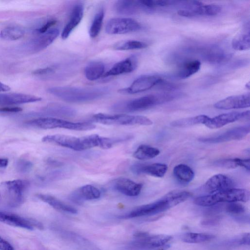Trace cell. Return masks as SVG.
Here are the masks:
<instances>
[{
	"instance_id": "cb8c5ba5",
	"label": "cell",
	"mask_w": 250,
	"mask_h": 250,
	"mask_svg": "<svg viewBox=\"0 0 250 250\" xmlns=\"http://www.w3.org/2000/svg\"><path fill=\"white\" fill-rule=\"evenodd\" d=\"M203 58L210 63L216 64L224 62L229 59L230 55L218 46H210L202 50Z\"/></svg>"
},
{
	"instance_id": "7bdbcfd3",
	"label": "cell",
	"mask_w": 250,
	"mask_h": 250,
	"mask_svg": "<svg viewBox=\"0 0 250 250\" xmlns=\"http://www.w3.org/2000/svg\"><path fill=\"white\" fill-rule=\"evenodd\" d=\"M55 71V68L53 67H47L43 68L37 69L33 72L35 75H42L49 74Z\"/></svg>"
},
{
	"instance_id": "e0dca14e",
	"label": "cell",
	"mask_w": 250,
	"mask_h": 250,
	"mask_svg": "<svg viewBox=\"0 0 250 250\" xmlns=\"http://www.w3.org/2000/svg\"><path fill=\"white\" fill-rule=\"evenodd\" d=\"M0 221L10 226L29 230H33L35 227L41 229L42 228V225L39 222H32L19 215L6 212L0 211Z\"/></svg>"
},
{
	"instance_id": "4316f807",
	"label": "cell",
	"mask_w": 250,
	"mask_h": 250,
	"mask_svg": "<svg viewBox=\"0 0 250 250\" xmlns=\"http://www.w3.org/2000/svg\"><path fill=\"white\" fill-rule=\"evenodd\" d=\"M114 7L117 13L123 15L135 14L141 10L138 0H118L116 2Z\"/></svg>"
},
{
	"instance_id": "b9f144b4",
	"label": "cell",
	"mask_w": 250,
	"mask_h": 250,
	"mask_svg": "<svg viewBox=\"0 0 250 250\" xmlns=\"http://www.w3.org/2000/svg\"><path fill=\"white\" fill-rule=\"evenodd\" d=\"M56 21L55 20H50L46 22L43 25H42L40 28L38 29V32L39 34L44 33L45 32L49 30L50 29L55 25L56 23Z\"/></svg>"
},
{
	"instance_id": "8fae6325",
	"label": "cell",
	"mask_w": 250,
	"mask_h": 250,
	"mask_svg": "<svg viewBox=\"0 0 250 250\" xmlns=\"http://www.w3.org/2000/svg\"><path fill=\"white\" fill-rule=\"evenodd\" d=\"M250 131V125L230 128L218 135L203 137L199 140L203 143L216 144L233 140H241L246 137Z\"/></svg>"
},
{
	"instance_id": "277c9868",
	"label": "cell",
	"mask_w": 250,
	"mask_h": 250,
	"mask_svg": "<svg viewBox=\"0 0 250 250\" xmlns=\"http://www.w3.org/2000/svg\"><path fill=\"white\" fill-rule=\"evenodd\" d=\"M250 192L245 189L232 188L196 198L194 203L202 207H210L222 202H246L250 199Z\"/></svg>"
},
{
	"instance_id": "ba28073f",
	"label": "cell",
	"mask_w": 250,
	"mask_h": 250,
	"mask_svg": "<svg viewBox=\"0 0 250 250\" xmlns=\"http://www.w3.org/2000/svg\"><path fill=\"white\" fill-rule=\"evenodd\" d=\"M92 120L106 125H150L153 124L151 120L145 116L123 114L110 115L99 113L93 115Z\"/></svg>"
},
{
	"instance_id": "4dcf8cb0",
	"label": "cell",
	"mask_w": 250,
	"mask_h": 250,
	"mask_svg": "<svg viewBox=\"0 0 250 250\" xmlns=\"http://www.w3.org/2000/svg\"><path fill=\"white\" fill-rule=\"evenodd\" d=\"M209 118L205 115H200L175 120L170 124L173 126L178 127H188L199 124L205 125Z\"/></svg>"
},
{
	"instance_id": "74e56055",
	"label": "cell",
	"mask_w": 250,
	"mask_h": 250,
	"mask_svg": "<svg viewBox=\"0 0 250 250\" xmlns=\"http://www.w3.org/2000/svg\"><path fill=\"white\" fill-rule=\"evenodd\" d=\"M189 10L193 12L195 16L197 15L215 16L220 12L221 7L215 4H202Z\"/></svg>"
},
{
	"instance_id": "ab89813d",
	"label": "cell",
	"mask_w": 250,
	"mask_h": 250,
	"mask_svg": "<svg viewBox=\"0 0 250 250\" xmlns=\"http://www.w3.org/2000/svg\"><path fill=\"white\" fill-rule=\"evenodd\" d=\"M226 207V211L232 214H240L245 211V207L241 204L236 202L229 203Z\"/></svg>"
},
{
	"instance_id": "816d5d0a",
	"label": "cell",
	"mask_w": 250,
	"mask_h": 250,
	"mask_svg": "<svg viewBox=\"0 0 250 250\" xmlns=\"http://www.w3.org/2000/svg\"><path fill=\"white\" fill-rule=\"evenodd\" d=\"M246 86L249 89L250 88V83H248L246 84Z\"/></svg>"
},
{
	"instance_id": "60d3db41",
	"label": "cell",
	"mask_w": 250,
	"mask_h": 250,
	"mask_svg": "<svg viewBox=\"0 0 250 250\" xmlns=\"http://www.w3.org/2000/svg\"><path fill=\"white\" fill-rule=\"evenodd\" d=\"M16 166L17 169L19 172L25 173L32 169L33 164L28 160L21 159L17 162Z\"/></svg>"
},
{
	"instance_id": "52a82bcc",
	"label": "cell",
	"mask_w": 250,
	"mask_h": 250,
	"mask_svg": "<svg viewBox=\"0 0 250 250\" xmlns=\"http://www.w3.org/2000/svg\"><path fill=\"white\" fill-rule=\"evenodd\" d=\"M27 124L38 128L47 129L56 128L84 131L94 129L96 126L88 122H72L53 117H41L29 120Z\"/></svg>"
},
{
	"instance_id": "7402d4cb",
	"label": "cell",
	"mask_w": 250,
	"mask_h": 250,
	"mask_svg": "<svg viewBox=\"0 0 250 250\" xmlns=\"http://www.w3.org/2000/svg\"><path fill=\"white\" fill-rule=\"evenodd\" d=\"M138 61L135 56H131L115 63L103 76L110 77L130 73L137 67Z\"/></svg>"
},
{
	"instance_id": "681fc988",
	"label": "cell",
	"mask_w": 250,
	"mask_h": 250,
	"mask_svg": "<svg viewBox=\"0 0 250 250\" xmlns=\"http://www.w3.org/2000/svg\"><path fill=\"white\" fill-rule=\"evenodd\" d=\"M8 165V160L7 158H0V168H5Z\"/></svg>"
},
{
	"instance_id": "8d00e7d4",
	"label": "cell",
	"mask_w": 250,
	"mask_h": 250,
	"mask_svg": "<svg viewBox=\"0 0 250 250\" xmlns=\"http://www.w3.org/2000/svg\"><path fill=\"white\" fill-rule=\"evenodd\" d=\"M214 235L203 233L188 232L183 235V241L188 243H199L208 241L214 238Z\"/></svg>"
},
{
	"instance_id": "bcb514c9",
	"label": "cell",
	"mask_w": 250,
	"mask_h": 250,
	"mask_svg": "<svg viewBox=\"0 0 250 250\" xmlns=\"http://www.w3.org/2000/svg\"><path fill=\"white\" fill-rule=\"evenodd\" d=\"M22 110V108L17 106H5L0 108V111L3 112H18Z\"/></svg>"
},
{
	"instance_id": "4fadbf2b",
	"label": "cell",
	"mask_w": 250,
	"mask_h": 250,
	"mask_svg": "<svg viewBox=\"0 0 250 250\" xmlns=\"http://www.w3.org/2000/svg\"><path fill=\"white\" fill-rule=\"evenodd\" d=\"M60 33L57 28H51L44 33L31 39L26 43V50L31 53L40 51L50 45L58 37Z\"/></svg>"
},
{
	"instance_id": "ac0fdd59",
	"label": "cell",
	"mask_w": 250,
	"mask_h": 250,
	"mask_svg": "<svg viewBox=\"0 0 250 250\" xmlns=\"http://www.w3.org/2000/svg\"><path fill=\"white\" fill-rule=\"evenodd\" d=\"M101 195L100 190L96 187L86 185L75 190L69 196L70 199L73 202L81 204L85 201L99 199Z\"/></svg>"
},
{
	"instance_id": "5bb4252c",
	"label": "cell",
	"mask_w": 250,
	"mask_h": 250,
	"mask_svg": "<svg viewBox=\"0 0 250 250\" xmlns=\"http://www.w3.org/2000/svg\"><path fill=\"white\" fill-rule=\"evenodd\" d=\"M250 115L249 110L223 113L213 118H209L205 125L209 128H218L240 120L249 119Z\"/></svg>"
},
{
	"instance_id": "d590c367",
	"label": "cell",
	"mask_w": 250,
	"mask_h": 250,
	"mask_svg": "<svg viewBox=\"0 0 250 250\" xmlns=\"http://www.w3.org/2000/svg\"><path fill=\"white\" fill-rule=\"evenodd\" d=\"M104 15V10L101 7L95 15L90 27L89 34L91 38H94L99 35L102 28Z\"/></svg>"
},
{
	"instance_id": "d6a6232c",
	"label": "cell",
	"mask_w": 250,
	"mask_h": 250,
	"mask_svg": "<svg viewBox=\"0 0 250 250\" xmlns=\"http://www.w3.org/2000/svg\"><path fill=\"white\" fill-rule=\"evenodd\" d=\"M232 48L238 51L247 50L250 47V35L249 30L242 31L236 35L231 42Z\"/></svg>"
},
{
	"instance_id": "1f68e13d",
	"label": "cell",
	"mask_w": 250,
	"mask_h": 250,
	"mask_svg": "<svg viewBox=\"0 0 250 250\" xmlns=\"http://www.w3.org/2000/svg\"><path fill=\"white\" fill-rule=\"evenodd\" d=\"M160 152L159 149L157 148L142 145L137 148L133 153V156L137 159L146 160L155 158L159 154Z\"/></svg>"
},
{
	"instance_id": "7dc6e473",
	"label": "cell",
	"mask_w": 250,
	"mask_h": 250,
	"mask_svg": "<svg viewBox=\"0 0 250 250\" xmlns=\"http://www.w3.org/2000/svg\"><path fill=\"white\" fill-rule=\"evenodd\" d=\"M177 14L179 16L185 17H193L195 16L191 10L187 9L179 10L177 11Z\"/></svg>"
},
{
	"instance_id": "f1b7e54d",
	"label": "cell",
	"mask_w": 250,
	"mask_h": 250,
	"mask_svg": "<svg viewBox=\"0 0 250 250\" xmlns=\"http://www.w3.org/2000/svg\"><path fill=\"white\" fill-rule=\"evenodd\" d=\"M105 69L104 64L100 62H92L85 67L84 74L86 79L89 81H95L104 75Z\"/></svg>"
},
{
	"instance_id": "44dd1931",
	"label": "cell",
	"mask_w": 250,
	"mask_h": 250,
	"mask_svg": "<svg viewBox=\"0 0 250 250\" xmlns=\"http://www.w3.org/2000/svg\"><path fill=\"white\" fill-rule=\"evenodd\" d=\"M166 164L154 163L147 165L134 164L131 167V170L135 174H146L155 177L161 178L164 176L167 170Z\"/></svg>"
},
{
	"instance_id": "ee69618b",
	"label": "cell",
	"mask_w": 250,
	"mask_h": 250,
	"mask_svg": "<svg viewBox=\"0 0 250 250\" xmlns=\"http://www.w3.org/2000/svg\"><path fill=\"white\" fill-rule=\"evenodd\" d=\"M237 163L238 167L245 168L248 171L250 170V159L237 158Z\"/></svg>"
},
{
	"instance_id": "2e32d148",
	"label": "cell",
	"mask_w": 250,
	"mask_h": 250,
	"mask_svg": "<svg viewBox=\"0 0 250 250\" xmlns=\"http://www.w3.org/2000/svg\"><path fill=\"white\" fill-rule=\"evenodd\" d=\"M234 182L227 176L217 174L208 179L204 185L205 190L210 194L234 188Z\"/></svg>"
},
{
	"instance_id": "ffe728a7",
	"label": "cell",
	"mask_w": 250,
	"mask_h": 250,
	"mask_svg": "<svg viewBox=\"0 0 250 250\" xmlns=\"http://www.w3.org/2000/svg\"><path fill=\"white\" fill-rule=\"evenodd\" d=\"M41 100V97L23 93L0 94V105L2 106L33 103L40 101Z\"/></svg>"
},
{
	"instance_id": "83f0119b",
	"label": "cell",
	"mask_w": 250,
	"mask_h": 250,
	"mask_svg": "<svg viewBox=\"0 0 250 250\" xmlns=\"http://www.w3.org/2000/svg\"><path fill=\"white\" fill-rule=\"evenodd\" d=\"M201 62L195 60L184 63L175 74L176 78L179 79L188 78L197 73L200 69Z\"/></svg>"
},
{
	"instance_id": "9c48e42d",
	"label": "cell",
	"mask_w": 250,
	"mask_h": 250,
	"mask_svg": "<svg viewBox=\"0 0 250 250\" xmlns=\"http://www.w3.org/2000/svg\"><path fill=\"white\" fill-rule=\"evenodd\" d=\"M28 186V181L23 180L1 182L0 184V197H3L10 206H19L23 202L24 192Z\"/></svg>"
},
{
	"instance_id": "e575fe53",
	"label": "cell",
	"mask_w": 250,
	"mask_h": 250,
	"mask_svg": "<svg viewBox=\"0 0 250 250\" xmlns=\"http://www.w3.org/2000/svg\"><path fill=\"white\" fill-rule=\"evenodd\" d=\"M148 44L143 42L136 40H124L118 42L113 46L117 50L141 49L147 47Z\"/></svg>"
},
{
	"instance_id": "d4e9b609",
	"label": "cell",
	"mask_w": 250,
	"mask_h": 250,
	"mask_svg": "<svg viewBox=\"0 0 250 250\" xmlns=\"http://www.w3.org/2000/svg\"><path fill=\"white\" fill-rule=\"evenodd\" d=\"M37 197L47 203L54 209L70 214H77L78 210L73 207L68 205L58 198L48 194H38Z\"/></svg>"
},
{
	"instance_id": "30bf717a",
	"label": "cell",
	"mask_w": 250,
	"mask_h": 250,
	"mask_svg": "<svg viewBox=\"0 0 250 250\" xmlns=\"http://www.w3.org/2000/svg\"><path fill=\"white\" fill-rule=\"evenodd\" d=\"M142 26L130 18H115L109 20L105 25V32L110 35L124 34L141 30Z\"/></svg>"
},
{
	"instance_id": "c3c4849f",
	"label": "cell",
	"mask_w": 250,
	"mask_h": 250,
	"mask_svg": "<svg viewBox=\"0 0 250 250\" xmlns=\"http://www.w3.org/2000/svg\"><path fill=\"white\" fill-rule=\"evenodd\" d=\"M240 243L244 245H250V235L249 234H245L240 238Z\"/></svg>"
},
{
	"instance_id": "f6af8a7d",
	"label": "cell",
	"mask_w": 250,
	"mask_h": 250,
	"mask_svg": "<svg viewBox=\"0 0 250 250\" xmlns=\"http://www.w3.org/2000/svg\"><path fill=\"white\" fill-rule=\"evenodd\" d=\"M0 250H15L13 246L0 236Z\"/></svg>"
},
{
	"instance_id": "f907efd6",
	"label": "cell",
	"mask_w": 250,
	"mask_h": 250,
	"mask_svg": "<svg viewBox=\"0 0 250 250\" xmlns=\"http://www.w3.org/2000/svg\"><path fill=\"white\" fill-rule=\"evenodd\" d=\"M9 90L10 87L8 85L0 82V92L8 91Z\"/></svg>"
},
{
	"instance_id": "7c38bea8",
	"label": "cell",
	"mask_w": 250,
	"mask_h": 250,
	"mask_svg": "<svg viewBox=\"0 0 250 250\" xmlns=\"http://www.w3.org/2000/svg\"><path fill=\"white\" fill-rule=\"evenodd\" d=\"M162 80L160 76L156 75H143L135 80L127 87L119 89V92L125 94H133L149 90Z\"/></svg>"
},
{
	"instance_id": "f546056e",
	"label": "cell",
	"mask_w": 250,
	"mask_h": 250,
	"mask_svg": "<svg viewBox=\"0 0 250 250\" xmlns=\"http://www.w3.org/2000/svg\"><path fill=\"white\" fill-rule=\"evenodd\" d=\"M45 110L47 114L53 116L71 117L76 114V111L74 108L59 104L48 105Z\"/></svg>"
},
{
	"instance_id": "7a4b0ae2",
	"label": "cell",
	"mask_w": 250,
	"mask_h": 250,
	"mask_svg": "<svg viewBox=\"0 0 250 250\" xmlns=\"http://www.w3.org/2000/svg\"><path fill=\"white\" fill-rule=\"evenodd\" d=\"M109 90L105 87L55 86L47 89L49 93L62 100L73 103H85L99 99L107 95Z\"/></svg>"
},
{
	"instance_id": "f35d334b",
	"label": "cell",
	"mask_w": 250,
	"mask_h": 250,
	"mask_svg": "<svg viewBox=\"0 0 250 250\" xmlns=\"http://www.w3.org/2000/svg\"><path fill=\"white\" fill-rule=\"evenodd\" d=\"M214 165L218 167L228 169L235 168L238 167L237 158L218 160L214 162Z\"/></svg>"
},
{
	"instance_id": "9a60e30c",
	"label": "cell",
	"mask_w": 250,
	"mask_h": 250,
	"mask_svg": "<svg viewBox=\"0 0 250 250\" xmlns=\"http://www.w3.org/2000/svg\"><path fill=\"white\" fill-rule=\"evenodd\" d=\"M250 93L233 95L222 99L214 104L217 109L229 110L244 108L250 107Z\"/></svg>"
},
{
	"instance_id": "836d02e7",
	"label": "cell",
	"mask_w": 250,
	"mask_h": 250,
	"mask_svg": "<svg viewBox=\"0 0 250 250\" xmlns=\"http://www.w3.org/2000/svg\"><path fill=\"white\" fill-rule=\"evenodd\" d=\"M24 30L18 26H8L0 32V38L7 41H15L21 38L24 35Z\"/></svg>"
},
{
	"instance_id": "f5cc1de1",
	"label": "cell",
	"mask_w": 250,
	"mask_h": 250,
	"mask_svg": "<svg viewBox=\"0 0 250 250\" xmlns=\"http://www.w3.org/2000/svg\"></svg>"
},
{
	"instance_id": "603a6c76",
	"label": "cell",
	"mask_w": 250,
	"mask_h": 250,
	"mask_svg": "<svg viewBox=\"0 0 250 250\" xmlns=\"http://www.w3.org/2000/svg\"><path fill=\"white\" fill-rule=\"evenodd\" d=\"M83 5L82 3L76 4L72 9L68 22L62 31L61 37L63 40L67 39L78 26L83 19Z\"/></svg>"
},
{
	"instance_id": "d6986e66",
	"label": "cell",
	"mask_w": 250,
	"mask_h": 250,
	"mask_svg": "<svg viewBox=\"0 0 250 250\" xmlns=\"http://www.w3.org/2000/svg\"><path fill=\"white\" fill-rule=\"evenodd\" d=\"M113 187L118 192L128 196H136L142 190L143 185L128 178H118L113 182Z\"/></svg>"
},
{
	"instance_id": "8992f818",
	"label": "cell",
	"mask_w": 250,
	"mask_h": 250,
	"mask_svg": "<svg viewBox=\"0 0 250 250\" xmlns=\"http://www.w3.org/2000/svg\"><path fill=\"white\" fill-rule=\"evenodd\" d=\"M171 239L172 237L168 235L138 232L129 247L131 250H165Z\"/></svg>"
},
{
	"instance_id": "3957f363",
	"label": "cell",
	"mask_w": 250,
	"mask_h": 250,
	"mask_svg": "<svg viewBox=\"0 0 250 250\" xmlns=\"http://www.w3.org/2000/svg\"><path fill=\"white\" fill-rule=\"evenodd\" d=\"M181 96L180 93L163 92L149 94L132 100L118 102L112 105V110L119 112H132L146 110Z\"/></svg>"
},
{
	"instance_id": "5b68a950",
	"label": "cell",
	"mask_w": 250,
	"mask_h": 250,
	"mask_svg": "<svg viewBox=\"0 0 250 250\" xmlns=\"http://www.w3.org/2000/svg\"><path fill=\"white\" fill-rule=\"evenodd\" d=\"M42 141L75 151H83L95 147V138L93 134L81 137L62 134L50 135L44 136Z\"/></svg>"
},
{
	"instance_id": "484cf974",
	"label": "cell",
	"mask_w": 250,
	"mask_h": 250,
	"mask_svg": "<svg viewBox=\"0 0 250 250\" xmlns=\"http://www.w3.org/2000/svg\"><path fill=\"white\" fill-rule=\"evenodd\" d=\"M175 179L182 184H187L192 181L194 177V173L188 165L179 164L176 166L173 170Z\"/></svg>"
},
{
	"instance_id": "6da1fadb",
	"label": "cell",
	"mask_w": 250,
	"mask_h": 250,
	"mask_svg": "<svg viewBox=\"0 0 250 250\" xmlns=\"http://www.w3.org/2000/svg\"><path fill=\"white\" fill-rule=\"evenodd\" d=\"M191 196L188 191L174 190L154 202L135 208L121 217L133 218L157 214L185 201Z\"/></svg>"
}]
</instances>
